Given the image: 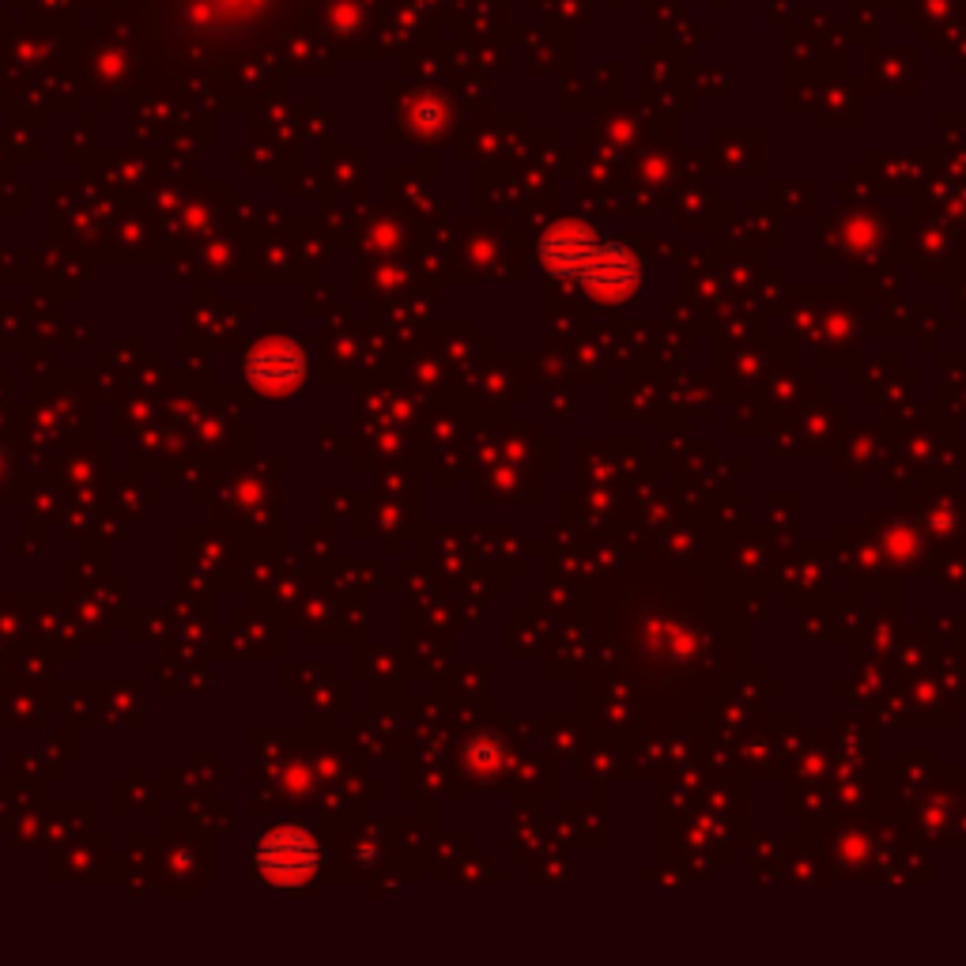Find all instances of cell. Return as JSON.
Returning <instances> with one entry per match:
<instances>
[{"label": "cell", "instance_id": "cell-1", "mask_svg": "<svg viewBox=\"0 0 966 966\" xmlns=\"http://www.w3.org/2000/svg\"><path fill=\"white\" fill-rule=\"evenodd\" d=\"M536 257L547 276L578 283L585 295L600 299V303H623L642 283L634 253L616 238H600L578 219L547 227L536 246Z\"/></svg>", "mask_w": 966, "mask_h": 966}, {"label": "cell", "instance_id": "cell-2", "mask_svg": "<svg viewBox=\"0 0 966 966\" xmlns=\"http://www.w3.org/2000/svg\"><path fill=\"white\" fill-rule=\"evenodd\" d=\"M257 861H261V872L269 876V880L299 883V880H306V876L314 872L317 849H314V842L303 835V831L283 827V831H276V835H269L261 842V854H257Z\"/></svg>", "mask_w": 966, "mask_h": 966}]
</instances>
